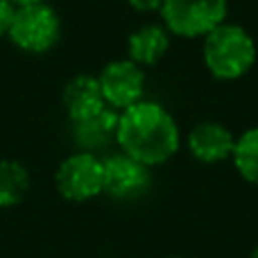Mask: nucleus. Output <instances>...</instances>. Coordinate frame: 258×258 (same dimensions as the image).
<instances>
[{"label":"nucleus","instance_id":"nucleus-1","mask_svg":"<svg viewBox=\"0 0 258 258\" xmlns=\"http://www.w3.org/2000/svg\"><path fill=\"white\" fill-rule=\"evenodd\" d=\"M116 143L120 145L122 154L141 161L147 168H154L177 154L181 134L168 109L159 102L141 100L120 111Z\"/></svg>","mask_w":258,"mask_h":258},{"label":"nucleus","instance_id":"nucleus-2","mask_svg":"<svg viewBox=\"0 0 258 258\" xmlns=\"http://www.w3.org/2000/svg\"><path fill=\"white\" fill-rule=\"evenodd\" d=\"M256 43L249 32L233 23H222L204 36V63L218 80H238L251 71Z\"/></svg>","mask_w":258,"mask_h":258},{"label":"nucleus","instance_id":"nucleus-3","mask_svg":"<svg viewBox=\"0 0 258 258\" xmlns=\"http://www.w3.org/2000/svg\"><path fill=\"white\" fill-rule=\"evenodd\" d=\"M61 36V18L50 3L16 7L7 39L27 54H43L57 45Z\"/></svg>","mask_w":258,"mask_h":258},{"label":"nucleus","instance_id":"nucleus-4","mask_svg":"<svg viewBox=\"0 0 258 258\" xmlns=\"http://www.w3.org/2000/svg\"><path fill=\"white\" fill-rule=\"evenodd\" d=\"M161 18L170 34L197 39L227 23V0H163Z\"/></svg>","mask_w":258,"mask_h":258},{"label":"nucleus","instance_id":"nucleus-5","mask_svg":"<svg viewBox=\"0 0 258 258\" xmlns=\"http://www.w3.org/2000/svg\"><path fill=\"white\" fill-rule=\"evenodd\" d=\"M57 190L68 202H89L104 188V165L98 154L75 152L59 163L54 174Z\"/></svg>","mask_w":258,"mask_h":258},{"label":"nucleus","instance_id":"nucleus-6","mask_svg":"<svg viewBox=\"0 0 258 258\" xmlns=\"http://www.w3.org/2000/svg\"><path fill=\"white\" fill-rule=\"evenodd\" d=\"M107 107L125 111L143 100L145 93V73L132 59H118L100 71L98 75Z\"/></svg>","mask_w":258,"mask_h":258},{"label":"nucleus","instance_id":"nucleus-7","mask_svg":"<svg viewBox=\"0 0 258 258\" xmlns=\"http://www.w3.org/2000/svg\"><path fill=\"white\" fill-rule=\"evenodd\" d=\"M104 165V188L111 200L116 202H134L141 200L152 188V172L141 161L127 154H111L102 159Z\"/></svg>","mask_w":258,"mask_h":258},{"label":"nucleus","instance_id":"nucleus-8","mask_svg":"<svg viewBox=\"0 0 258 258\" xmlns=\"http://www.w3.org/2000/svg\"><path fill=\"white\" fill-rule=\"evenodd\" d=\"M61 102H63V109H66L71 122L86 120V118L100 113L102 109H107L102 89H100V82H98V77H93V75L73 77L66 84V89H63Z\"/></svg>","mask_w":258,"mask_h":258},{"label":"nucleus","instance_id":"nucleus-9","mask_svg":"<svg viewBox=\"0 0 258 258\" xmlns=\"http://www.w3.org/2000/svg\"><path fill=\"white\" fill-rule=\"evenodd\" d=\"M236 138L220 122H200L188 134V150L202 163H220L233 154Z\"/></svg>","mask_w":258,"mask_h":258},{"label":"nucleus","instance_id":"nucleus-10","mask_svg":"<svg viewBox=\"0 0 258 258\" xmlns=\"http://www.w3.org/2000/svg\"><path fill=\"white\" fill-rule=\"evenodd\" d=\"M118 120H120V111L107 107L100 113L86 118L80 122H71L73 125V138H75L77 147L82 152H95L109 147L116 141V132H118Z\"/></svg>","mask_w":258,"mask_h":258},{"label":"nucleus","instance_id":"nucleus-11","mask_svg":"<svg viewBox=\"0 0 258 258\" xmlns=\"http://www.w3.org/2000/svg\"><path fill=\"white\" fill-rule=\"evenodd\" d=\"M170 48V32L165 25H143L134 30L127 39V54L136 66H154L163 59Z\"/></svg>","mask_w":258,"mask_h":258},{"label":"nucleus","instance_id":"nucleus-12","mask_svg":"<svg viewBox=\"0 0 258 258\" xmlns=\"http://www.w3.org/2000/svg\"><path fill=\"white\" fill-rule=\"evenodd\" d=\"M30 190V172L14 159H0V209L16 206Z\"/></svg>","mask_w":258,"mask_h":258},{"label":"nucleus","instance_id":"nucleus-13","mask_svg":"<svg viewBox=\"0 0 258 258\" xmlns=\"http://www.w3.org/2000/svg\"><path fill=\"white\" fill-rule=\"evenodd\" d=\"M233 165L245 181L258 186V127L247 129L233 145Z\"/></svg>","mask_w":258,"mask_h":258},{"label":"nucleus","instance_id":"nucleus-14","mask_svg":"<svg viewBox=\"0 0 258 258\" xmlns=\"http://www.w3.org/2000/svg\"><path fill=\"white\" fill-rule=\"evenodd\" d=\"M14 14H16V5L12 0H0V39H7Z\"/></svg>","mask_w":258,"mask_h":258},{"label":"nucleus","instance_id":"nucleus-15","mask_svg":"<svg viewBox=\"0 0 258 258\" xmlns=\"http://www.w3.org/2000/svg\"><path fill=\"white\" fill-rule=\"evenodd\" d=\"M125 3L136 12H154V9H161L163 0H125Z\"/></svg>","mask_w":258,"mask_h":258},{"label":"nucleus","instance_id":"nucleus-16","mask_svg":"<svg viewBox=\"0 0 258 258\" xmlns=\"http://www.w3.org/2000/svg\"><path fill=\"white\" fill-rule=\"evenodd\" d=\"M16 7H25V5H39V3H48V0H12Z\"/></svg>","mask_w":258,"mask_h":258},{"label":"nucleus","instance_id":"nucleus-17","mask_svg":"<svg viewBox=\"0 0 258 258\" xmlns=\"http://www.w3.org/2000/svg\"><path fill=\"white\" fill-rule=\"evenodd\" d=\"M251 258H258V245L254 247V251H251Z\"/></svg>","mask_w":258,"mask_h":258}]
</instances>
